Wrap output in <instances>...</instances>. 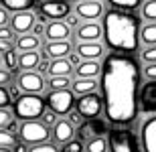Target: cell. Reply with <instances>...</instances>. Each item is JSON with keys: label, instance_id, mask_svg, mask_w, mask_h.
Here are the masks:
<instances>
[{"label": "cell", "instance_id": "cell-28", "mask_svg": "<svg viewBox=\"0 0 156 152\" xmlns=\"http://www.w3.org/2000/svg\"><path fill=\"white\" fill-rule=\"evenodd\" d=\"M140 2L142 0H110V4L114 6V8H118V10H136L140 6Z\"/></svg>", "mask_w": 156, "mask_h": 152}, {"label": "cell", "instance_id": "cell-21", "mask_svg": "<svg viewBox=\"0 0 156 152\" xmlns=\"http://www.w3.org/2000/svg\"><path fill=\"white\" fill-rule=\"evenodd\" d=\"M71 71H73V65L69 63V59H53L49 65L51 77H67Z\"/></svg>", "mask_w": 156, "mask_h": 152}, {"label": "cell", "instance_id": "cell-6", "mask_svg": "<svg viewBox=\"0 0 156 152\" xmlns=\"http://www.w3.org/2000/svg\"><path fill=\"white\" fill-rule=\"evenodd\" d=\"M47 108L57 114V116H65L73 111V105H75V94L69 91V89H51V94L45 97Z\"/></svg>", "mask_w": 156, "mask_h": 152}, {"label": "cell", "instance_id": "cell-43", "mask_svg": "<svg viewBox=\"0 0 156 152\" xmlns=\"http://www.w3.org/2000/svg\"><path fill=\"white\" fill-rule=\"evenodd\" d=\"M69 122L71 124H81V114L79 111H69Z\"/></svg>", "mask_w": 156, "mask_h": 152}, {"label": "cell", "instance_id": "cell-12", "mask_svg": "<svg viewBox=\"0 0 156 152\" xmlns=\"http://www.w3.org/2000/svg\"><path fill=\"white\" fill-rule=\"evenodd\" d=\"M75 12L79 18H85V20L93 23L95 18H99L104 14V4L99 0H81L75 6Z\"/></svg>", "mask_w": 156, "mask_h": 152}, {"label": "cell", "instance_id": "cell-22", "mask_svg": "<svg viewBox=\"0 0 156 152\" xmlns=\"http://www.w3.org/2000/svg\"><path fill=\"white\" fill-rule=\"evenodd\" d=\"M39 63H41V57L37 51H27L18 55V69L23 71H33L35 67H39Z\"/></svg>", "mask_w": 156, "mask_h": 152}, {"label": "cell", "instance_id": "cell-42", "mask_svg": "<svg viewBox=\"0 0 156 152\" xmlns=\"http://www.w3.org/2000/svg\"><path fill=\"white\" fill-rule=\"evenodd\" d=\"M8 23H10V16H8V10H4V8H0V27H6Z\"/></svg>", "mask_w": 156, "mask_h": 152}, {"label": "cell", "instance_id": "cell-52", "mask_svg": "<svg viewBox=\"0 0 156 152\" xmlns=\"http://www.w3.org/2000/svg\"><path fill=\"white\" fill-rule=\"evenodd\" d=\"M0 61H2V59H0Z\"/></svg>", "mask_w": 156, "mask_h": 152}, {"label": "cell", "instance_id": "cell-47", "mask_svg": "<svg viewBox=\"0 0 156 152\" xmlns=\"http://www.w3.org/2000/svg\"><path fill=\"white\" fill-rule=\"evenodd\" d=\"M49 65H51V63H47V61H41V63H39V71H43V73H45V71H49Z\"/></svg>", "mask_w": 156, "mask_h": 152}, {"label": "cell", "instance_id": "cell-3", "mask_svg": "<svg viewBox=\"0 0 156 152\" xmlns=\"http://www.w3.org/2000/svg\"><path fill=\"white\" fill-rule=\"evenodd\" d=\"M45 100L37 94H23L14 100V116L23 122H33L45 114Z\"/></svg>", "mask_w": 156, "mask_h": 152}, {"label": "cell", "instance_id": "cell-36", "mask_svg": "<svg viewBox=\"0 0 156 152\" xmlns=\"http://www.w3.org/2000/svg\"><path fill=\"white\" fill-rule=\"evenodd\" d=\"M29 152H59V150L53 146V144L45 142V144H37V146H30V148H29Z\"/></svg>", "mask_w": 156, "mask_h": 152}, {"label": "cell", "instance_id": "cell-41", "mask_svg": "<svg viewBox=\"0 0 156 152\" xmlns=\"http://www.w3.org/2000/svg\"><path fill=\"white\" fill-rule=\"evenodd\" d=\"M43 116H45V118H43V120H45L43 124H47V126H51V124L55 126V124H57V118H55L57 114H53V111H45Z\"/></svg>", "mask_w": 156, "mask_h": 152}, {"label": "cell", "instance_id": "cell-49", "mask_svg": "<svg viewBox=\"0 0 156 152\" xmlns=\"http://www.w3.org/2000/svg\"><path fill=\"white\" fill-rule=\"evenodd\" d=\"M14 152H29L27 150V144H18V146L14 148Z\"/></svg>", "mask_w": 156, "mask_h": 152}, {"label": "cell", "instance_id": "cell-1", "mask_svg": "<svg viewBox=\"0 0 156 152\" xmlns=\"http://www.w3.org/2000/svg\"><path fill=\"white\" fill-rule=\"evenodd\" d=\"M101 100L108 122L128 128L138 116L140 94V65L124 53H112L101 65Z\"/></svg>", "mask_w": 156, "mask_h": 152}, {"label": "cell", "instance_id": "cell-26", "mask_svg": "<svg viewBox=\"0 0 156 152\" xmlns=\"http://www.w3.org/2000/svg\"><path fill=\"white\" fill-rule=\"evenodd\" d=\"M140 41L144 43L146 47L156 45V23H148L146 27H142V30H140Z\"/></svg>", "mask_w": 156, "mask_h": 152}, {"label": "cell", "instance_id": "cell-39", "mask_svg": "<svg viewBox=\"0 0 156 152\" xmlns=\"http://www.w3.org/2000/svg\"><path fill=\"white\" fill-rule=\"evenodd\" d=\"M10 105V94L6 87H0V108H6Z\"/></svg>", "mask_w": 156, "mask_h": 152}, {"label": "cell", "instance_id": "cell-35", "mask_svg": "<svg viewBox=\"0 0 156 152\" xmlns=\"http://www.w3.org/2000/svg\"><path fill=\"white\" fill-rule=\"evenodd\" d=\"M10 124H12L10 111L6 110V108H0V130H4L6 126H10Z\"/></svg>", "mask_w": 156, "mask_h": 152}, {"label": "cell", "instance_id": "cell-24", "mask_svg": "<svg viewBox=\"0 0 156 152\" xmlns=\"http://www.w3.org/2000/svg\"><path fill=\"white\" fill-rule=\"evenodd\" d=\"M71 87H73V94L85 95V94H93L98 89V81L95 79H81V77H77L75 83H71Z\"/></svg>", "mask_w": 156, "mask_h": 152}, {"label": "cell", "instance_id": "cell-20", "mask_svg": "<svg viewBox=\"0 0 156 152\" xmlns=\"http://www.w3.org/2000/svg\"><path fill=\"white\" fill-rule=\"evenodd\" d=\"M45 53L51 59H67V55L71 53V45L67 41H49Z\"/></svg>", "mask_w": 156, "mask_h": 152}, {"label": "cell", "instance_id": "cell-38", "mask_svg": "<svg viewBox=\"0 0 156 152\" xmlns=\"http://www.w3.org/2000/svg\"><path fill=\"white\" fill-rule=\"evenodd\" d=\"M12 33H14V30L10 29V27H0V41H10L12 43Z\"/></svg>", "mask_w": 156, "mask_h": 152}, {"label": "cell", "instance_id": "cell-15", "mask_svg": "<svg viewBox=\"0 0 156 152\" xmlns=\"http://www.w3.org/2000/svg\"><path fill=\"white\" fill-rule=\"evenodd\" d=\"M101 37V27L98 23H85L77 29V39L81 43H98Z\"/></svg>", "mask_w": 156, "mask_h": 152}, {"label": "cell", "instance_id": "cell-16", "mask_svg": "<svg viewBox=\"0 0 156 152\" xmlns=\"http://www.w3.org/2000/svg\"><path fill=\"white\" fill-rule=\"evenodd\" d=\"M73 124L67 122V120H57V124L53 126V138L59 144H65V142L73 140Z\"/></svg>", "mask_w": 156, "mask_h": 152}, {"label": "cell", "instance_id": "cell-25", "mask_svg": "<svg viewBox=\"0 0 156 152\" xmlns=\"http://www.w3.org/2000/svg\"><path fill=\"white\" fill-rule=\"evenodd\" d=\"M0 4H2L4 10L24 12V10H30L35 6V0H0Z\"/></svg>", "mask_w": 156, "mask_h": 152}, {"label": "cell", "instance_id": "cell-17", "mask_svg": "<svg viewBox=\"0 0 156 152\" xmlns=\"http://www.w3.org/2000/svg\"><path fill=\"white\" fill-rule=\"evenodd\" d=\"M77 55L83 61H98L104 55V49L99 43H79L77 45Z\"/></svg>", "mask_w": 156, "mask_h": 152}, {"label": "cell", "instance_id": "cell-4", "mask_svg": "<svg viewBox=\"0 0 156 152\" xmlns=\"http://www.w3.org/2000/svg\"><path fill=\"white\" fill-rule=\"evenodd\" d=\"M110 150L112 152H142L140 142L132 130L128 128H112L110 132Z\"/></svg>", "mask_w": 156, "mask_h": 152}, {"label": "cell", "instance_id": "cell-30", "mask_svg": "<svg viewBox=\"0 0 156 152\" xmlns=\"http://www.w3.org/2000/svg\"><path fill=\"white\" fill-rule=\"evenodd\" d=\"M85 150L87 152H108V142H105V138H93V140L87 142Z\"/></svg>", "mask_w": 156, "mask_h": 152}, {"label": "cell", "instance_id": "cell-5", "mask_svg": "<svg viewBox=\"0 0 156 152\" xmlns=\"http://www.w3.org/2000/svg\"><path fill=\"white\" fill-rule=\"evenodd\" d=\"M18 138L23 140V144H29V146H37V144H45L49 138H51V132H49V126L43 122H23L20 128H18Z\"/></svg>", "mask_w": 156, "mask_h": 152}, {"label": "cell", "instance_id": "cell-31", "mask_svg": "<svg viewBox=\"0 0 156 152\" xmlns=\"http://www.w3.org/2000/svg\"><path fill=\"white\" fill-rule=\"evenodd\" d=\"M4 65L8 67V71L10 73H14V71H18V55H16V51H6L4 53Z\"/></svg>", "mask_w": 156, "mask_h": 152}, {"label": "cell", "instance_id": "cell-45", "mask_svg": "<svg viewBox=\"0 0 156 152\" xmlns=\"http://www.w3.org/2000/svg\"><path fill=\"white\" fill-rule=\"evenodd\" d=\"M77 23H79V18H75V16H67V27H77Z\"/></svg>", "mask_w": 156, "mask_h": 152}, {"label": "cell", "instance_id": "cell-32", "mask_svg": "<svg viewBox=\"0 0 156 152\" xmlns=\"http://www.w3.org/2000/svg\"><path fill=\"white\" fill-rule=\"evenodd\" d=\"M49 85H51V89H67L71 85V81L69 77H51Z\"/></svg>", "mask_w": 156, "mask_h": 152}, {"label": "cell", "instance_id": "cell-11", "mask_svg": "<svg viewBox=\"0 0 156 152\" xmlns=\"http://www.w3.org/2000/svg\"><path fill=\"white\" fill-rule=\"evenodd\" d=\"M18 89L24 91V94H39L45 87V79L41 73H35V71H23L16 79Z\"/></svg>", "mask_w": 156, "mask_h": 152}, {"label": "cell", "instance_id": "cell-2", "mask_svg": "<svg viewBox=\"0 0 156 152\" xmlns=\"http://www.w3.org/2000/svg\"><path fill=\"white\" fill-rule=\"evenodd\" d=\"M104 39L114 53H136L140 47V18L130 10H108L104 16Z\"/></svg>", "mask_w": 156, "mask_h": 152}, {"label": "cell", "instance_id": "cell-13", "mask_svg": "<svg viewBox=\"0 0 156 152\" xmlns=\"http://www.w3.org/2000/svg\"><path fill=\"white\" fill-rule=\"evenodd\" d=\"M33 27H35V14L30 10L14 12L10 16V29L18 35H27L29 30H33Z\"/></svg>", "mask_w": 156, "mask_h": 152}, {"label": "cell", "instance_id": "cell-9", "mask_svg": "<svg viewBox=\"0 0 156 152\" xmlns=\"http://www.w3.org/2000/svg\"><path fill=\"white\" fill-rule=\"evenodd\" d=\"M110 130H108V124L101 118H91V120H85L83 124H79V138L81 140H93V138H104Z\"/></svg>", "mask_w": 156, "mask_h": 152}, {"label": "cell", "instance_id": "cell-19", "mask_svg": "<svg viewBox=\"0 0 156 152\" xmlns=\"http://www.w3.org/2000/svg\"><path fill=\"white\" fill-rule=\"evenodd\" d=\"M75 75L81 79H95V77L101 75V65L98 61H83V63L77 65Z\"/></svg>", "mask_w": 156, "mask_h": 152}, {"label": "cell", "instance_id": "cell-7", "mask_svg": "<svg viewBox=\"0 0 156 152\" xmlns=\"http://www.w3.org/2000/svg\"><path fill=\"white\" fill-rule=\"evenodd\" d=\"M75 108L81 114V118H85V120L99 118V114L104 110V100L95 91L93 94H85V95H79V100L75 101Z\"/></svg>", "mask_w": 156, "mask_h": 152}, {"label": "cell", "instance_id": "cell-40", "mask_svg": "<svg viewBox=\"0 0 156 152\" xmlns=\"http://www.w3.org/2000/svg\"><path fill=\"white\" fill-rule=\"evenodd\" d=\"M10 77H12V73L8 69H0V87L8 85V83H10Z\"/></svg>", "mask_w": 156, "mask_h": 152}, {"label": "cell", "instance_id": "cell-46", "mask_svg": "<svg viewBox=\"0 0 156 152\" xmlns=\"http://www.w3.org/2000/svg\"><path fill=\"white\" fill-rule=\"evenodd\" d=\"M41 33H43V23H39V24H35V27H33V35L39 37Z\"/></svg>", "mask_w": 156, "mask_h": 152}, {"label": "cell", "instance_id": "cell-8", "mask_svg": "<svg viewBox=\"0 0 156 152\" xmlns=\"http://www.w3.org/2000/svg\"><path fill=\"white\" fill-rule=\"evenodd\" d=\"M138 105L142 114L156 116V81L142 83L140 94H138Z\"/></svg>", "mask_w": 156, "mask_h": 152}, {"label": "cell", "instance_id": "cell-23", "mask_svg": "<svg viewBox=\"0 0 156 152\" xmlns=\"http://www.w3.org/2000/svg\"><path fill=\"white\" fill-rule=\"evenodd\" d=\"M39 45H41V41H39V37L37 35H20L16 39V49L20 53H27V51H37L39 49Z\"/></svg>", "mask_w": 156, "mask_h": 152}, {"label": "cell", "instance_id": "cell-14", "mask_svg": "<svg viewBox=\"0 0 156 152\" xmlns=\"http://www.w3.org/2000/svg\"><path fill=\"white\" fill-rule=\"evenodd\" d=\"M71 12L69 2H43L41 4V14L47 18H67Z\"/></svg>", "mask_w": 156, "mask_h": 152}, {"label": "cell", "instance_id": "cell-10", "mask_svg": "<svg viewBox=\"0 0 156 152\" xmlns=\"http://www.w3.org/2000/svg\"><path fill=\"white\" fill-rule=\"evenodd\" d=\"M140 148L142 152H156V116L146 118L140 126Z\"/></svg>", "mask_w": 156, "mask_h": 152}, {"label": "cell", "instance_id": "cell-34", "mask_svg": "<svg viewBox=\"0 0 156 152\" xmlns=\"http://www.w3.org/2000/svg\"><path fill=\"white\" fill-rule=\"evenodd\" d=\"M142 61H144L146 65L156 63V45H152V47H146L144 51H142Z\"/></svg>", "mask_w": 156, "mask_h": 152}, {"label": "cell", "instance_id": "cell-37", "mask_svg": "<svg viewBox=\"0 0 156 152\" xmlns=\"http://www.w3.org/2000/svg\"><path fill=\"white\" fill-rule=\"evenodd\" d=\"M144 77L146 81H156V63H150L144 67Z\"/></svg>", "mask_w": 156, "mask_h": 152}, {"label": "cell", "instance_id": "cell-29", "mask_svg": "<svg viewBox=\"0 0 156 152\" xmlns=\"http://www.w3.org/2000/svg\"><path fill=\"white\" fill-rule=\"evenodd\" d=\"M142 16L150 23H156V0H146L142 4Z\"/></svg>", "mask_w": 156, "mask_h": 152}, {"label": "cell", "instance_id": "cell-18", "mask_svg": "<svg viewBox=\"0 0 156 152\" xmlns=\"http://www.w3.org/2000/svg\"><path fill=\"white\" fill-rule=\"evenodd\" d=\"M45 37L49 41H67L69 39V27L65 23H61V20H55V23L47 24Z\"/></svg>", "mask_w": 156, "mask_h": 152}, {"label": "cell", "instance_id": "cell-50", "mask_svg": "<svg viewBox=\"0 0 156 152\" xmlns=\"http://www.w3.org/2000/svg\"><path fill=\"white\" fill-rule=\"evenodd\" d=\"M41 2H69V0H41Z\"/></svg>", "mask_w": 156, "mask_h": 152}, {"label": "cell", "instance_id": "cell-51", "mask_svg": "<svg viewBox=\"0 0 156 152\" xmlns=\"http://www.w3.org/2000/svg\"><path fill=\"white\" fill-rule=\"evenodd\" d=\"M0 152H10V150H8V148H0Z\"/></svg>", "mask_w": 156, "mask_h": 152}, {"label": "cell", "instance_id": "cell-48", "mask_svg": "<svg viewBox=\"0 0 156 152\" xmlns=\"http://www.w3.org/2000/svg\"><path fill=\"white\" fill-rule=\"evenodd\" d=\"M69 63L77 67V65H79V55H71V57H69Z\"/></svg>", "mask_w": 156, "mask_h": 152}, {"label": "cell", "instance_id": "cell-44", "mask_svg": "<svg viewBox=\"0 0 156 152\" xmlns=\"http://www.w3.org/2000/svg\"><path fill=\"white\" fill-rule=\"evenodd\" d=\"M12 49V43L10 41H0V51L6 53V51H10Z\"/></svg>", "mask_w": 156, "mask_h": 152}, {"label": "cell", "instance_id": "cell-33", "mask_svg": "<svg viewBox=\"0 0 156 152\" xmlns=\"http://www.w3.org/2000/svg\"><path fill=\"white\" fill-rule=\"evenodd\" d=\"M61 152H83V144H81V140H75V138H73V140L65 142Z\"/></svg>", "mask_w": 156, "mask_h": 152}, {"label": "cell", "instance_id": "cell-27", "mask_svg": "<svg viewBox=\"0 0 156 152\" xmlns=\"http://www.w3.org/2000/svg\"><path fill=\"white\" fill-rule=\"evenodd\" d=\"M18 146V138L14 132L10 130H0V148H8V150H14Z\"/></svg>", "mask_w": 156, "mask_h": 152}]
</instances>
